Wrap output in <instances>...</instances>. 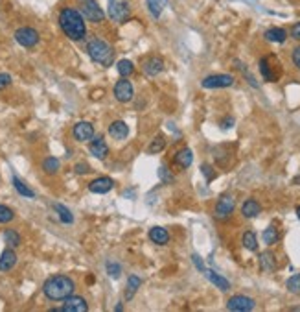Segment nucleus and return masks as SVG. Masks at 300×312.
Masks as SVG:
<instances>
[{"mask_svg": "<svg viewBox=\"0 0 300 312\" xmlns=\"http://www.w3.org/2000/svg\"><path fill=\"white\" fill-rule=\"evenodd\" d=\"M59 28L70 41H83L87 37V21L81 15V11L76 8H63L57 15Z\"/></svg>", "mask_w": 300, "mask_h": 312, "instance_id": "1", "label": "nucleus"}, {"mask_svg": "<svg viewBox=\"0 0 300 312\" xmlns=\"http://www.w3.org/2000/svg\"><path fill=\"white\" fill-rule=\"evenodd\" d=\"M74 288H76V283L68 275L59 273V275H52L46 279L42 285V294L50 301H65L66 297L74 294Z\"/></svg>", "mask_w": 300, "mask_h": 312, "instance_id": "2", "label": "nucleus"}, {"mask_svg": "<svg viewBox=\"0 0 300 312\" xmlns=\"http://www.w3.org/2000/svg\"><path fill=\"white\" fill-rule=\"evenodd\" d=\"M87 54L92 61L102 65V67H111L114 61V50L109 43H105L100 37H91L87 41Z\"/></svg>", "mask_w": 300, "mask_h": 312, "instance_id": "3", "label": "nucleus"}, {"mask_svg": "<svg viewBox=\"0 0 300 312\" xmlns=\"http://www.w3.org/2000/svg\"><path fill=\"white\" fill-rule=\"evenodd\" d=\"M107 15L112 22L116 24H123L131 15V8H129L127 0H109L107 6Z\"/></svg>", "mask_w": 300, "mask_h": 312, "instance_id": "4", "label": "nucleus"}, {"mask_svg": "<svg viewBox=\"0 0 300 312\" xmlns=\"http://www.w3.org/2000/svg\"><path fill=\"white\" fill-rule=\"evenodd\" d=\"M79 11H81V15L85 17V21H89V22L100 24V22L105 21V11L100 8L98 0H81Z\"/></svg>", "mask_w": 300, "mask_h": 312, "instance_id": "5", "label": "nucleus"}, {"mask_svg": "<svg viewBox=\"0 0 300 312\" xmlns=\"http://www.w3.org/2000/svg\"><path fill=\"white\" fill-rule=\"evenodd\" d=\"M236 209V201L232 196L229 194H223L216 201V207H214V218L216 220H221V222H227L232 216Z\"/></svg>", "mask_w": 300, "mask_h": 312, "instance_id": "6", "label": "nucleus"}, {"mask_svg": "<svg viewBox=\"0 0 300 312\" xmlns=\"http://www.w3.org/2000/svg\"><path fill=\"white\" fill-rule=\"evenodd\" d=\"M13 37H15V41L21 46H24V48H33V46H37L39 41H41L39 31H37L35 28H31V26H22V28H19Z\"/></svg>", "mask_w": 300, "mask_h": 312, "instance_id": "7", "label": "nucleus"}, {"mask_svg": "<svg viewBox=\"0 0 300 312\" xmlns=\"http://www.w3.org/2000/svg\"><path fill=\"white\" fill-rule=\"evenodd\" d=\"M234 76L230 74H212V76H206L201 82L204 89H227L234 85Z\"/></svg>", "mask_w": 300, "mask_h": 312, "instance_id": "8", "label": "nucleus"}, {"mask_svg": "<svg viewBox=\"0 0 300 312\" xmlns=\"http://www.w3.org/2000/svg\"><path fill=\"white\" fill-rule=\"evenodd\" d=\"M135 96V89H133V83L129 82L127 78H120L114 85V98H116L118 102L122 103H127L133 100Z\"/></svg>", "mask_w": 300, "mask_h": 312, "instance_id": "9", "label": "nucleus"}, {"mask_svg": "<svg viewBox=\"0 0 300 312\" xmlns=\"http://www.w3.org/2000/svg\"><path fill=\"white\" fill-rule=\"evenodd\" d=\"M254 307H256V301L249 296H232L227 301V308L234 312H249V310H254Z\"/></svg>", "mask_w": 300, "mask_h": 312, "instance_id": "10", "label": "nucleus"}, {"mask_svg": "<svg viewBox=\"0 0 300 312\" xmlns=\"http://www.w3.org/2000/svg\"><path fill=\"white\" fill-rule=\"evenodd\" d=\"M87 310H89V305H87L85 297L81 296H68L61 307V312H87Z\"/></svg>", "mask_w": 300, "mask_h": 312, "instance_id": "11", "label": "nucleus"}, {"mask_svg": "<svg viewBox=\"0 0 300 312\" xmlns=\"http://www.w3.org/2000/svg\"><path fill=\"white\" fill-rule=\"evenodd\" d=\"M72 135L76 138L77 143H87V141H91L94 137V126L91 122H77L72 129Z\"/></svg>", "mask_w": 300, "mask_h": 312, "instance_id": "12", "label": "nucleus"}, {"mask_svg": "<svg viewBox=\"0 0 300 312\" xmlns=\"http://www.w3.org/2000/svg\"><path fill=\"white\" fill-rule=\"evenodd\" d=\"M142 71L146 76H157L164 71V61L157 56H149L142 61Z\"/></svg>", "mask_w": 300, "mask_h": 312, "instance_id": "13", "label": "nucleus"}, {"mask_svg": "<svg viewBox=\"0 0 300 312\" xmlns=\"http://www.w3.org/2000/svg\"><path fill=\"white\" fill-rule=\"evenodd\" d=\"M112 187H114V181L111 178H107V176L92 179L91 183H89V190L94 192V194H107L109 190H112Z\"/></svg>", "mask_w": 300, "mask_h": 312, "instance_id": "14", "label": "nucleus"}, {"mask_svg": "<svg viewBox=\"0 0 300 312\" xmlns=\"http://www.w3.org/2000/svg\"><path fill=\"white\" fill-rule=\"evenodd\" d=\"M89 152L98 159H105L109 155V146L105 144L103 137H92L89 144Z\"/></svg>", "mask_w": 300, "mask_h": 312, "instance_id": "15", "label": "nucleus"}, {"mask_svg": "<svg viewBox=\"0 0 300 312\" xmlns=\"http://www.w3.org/2000/svg\"><path fill=\"white\" fill-rule=\"evenodd\" d=\"M109 135H111L114 141H123V138H127L129 135V126L123 120H114L111 122L109 126Z\"/></svg>", "mask_w": 300, "mask_h": 312, "instance_id": "16", "label": "nucleus"}, {"mask_svg": "<svg viewBox=\"0 0 300 312\" xmlns=\"http://www.w3.org/2000/svg\"><path fill=\"white\" fill-rule=\"evenodd\" d=\"M17 264V253L13 248H6L0 253V271H10Z\"/></svg>", "mask_w": 300, "mask_h": 312, "instance_id": "17", "label": "nucleus"}, {"mask_svg": "<svg viewBox=\"0 0 300 312\" xmlns=\"http://www.w3.org/2000/svg\"><path fill=\"white\" fill-rule=\"evenodd\" d=\"M173 163L177 164V166H181V168L186 170L190 164L193 163V152L190 148L179 150L177 154H175V157H173Z\"/></svg>", "mask_w": 300, "mask_h": 312, "instance_id": "18", "label": "nucleus"}, {"mask_svg": "<svg viewBox=\"0 0 300 312\" xmlns=\"http://www.w3.org/2000/svg\"><path fill=\"white\" fill-rule=\"evenodd\" d=\"M149 240L153 242V244H158V246H164L169 242V233L168 229H164V227H151L149 229Z\"/></svg>", "mask_w": 300, "mask_h": 312, "instance_id": "19", "label": "nucleus"}, {"mask_svg": "<svg viewBox=\"0 0 300 312\" xmlns=\"http://www.w3.org/2000/svg\"><path fill=\"white\" fill-rule=\"evenodd\" d=\"M260 213H262V207H260L258 201L252 200V198H249V200L241 205V215H243L245 218H256Z\"/></svg>", "mask_w": 300, "mask_h": 312, "instance_id": "20", "label": "nucleus"}, {"mask_svg": "<svg viewBox=\"0 0 300 312\" xmlns=\"http://www.w3.org/2000/svg\"><path fill=\"white\" fill-rule=\"evenodd\" d=\"M203 273H204L206 277H208L210 283H212V285H216V287H218L219 290H223V292L230 290V283L227 281V279H225L223 275H219V273H216V271H212V270H204Z\"/></svg>", "mask_w": 300, "mask_h": 312, "instance_id": "21", "label": "nucleus"}, {"mask_svg": "<svg viewBox=\"0 0 300 312\" xmlns=\"http://www.w3.org/2000/svg\"><path fill=\"white\" fill-rule=\"evenodd\" d=\"M264 37L269 43H285L287 31H285L284 28H269V30L264 33Z\"/></svg>", "mask_w": 300, "mask_h": 312, "instance_id": "22", "label": "nucleus"}, {"mask_svg": "<svg viewBox=\"0 0 300 312\" xmlns=\"http://www.w3.org/2000/svg\"><path fill=\"white\" fill-rule=\"evenodd\" d=\"M140 287H142V279H140L138 275H129L127 287H125V299H127V301H131Z\"/></svg>", "mask_w": 300, "mask_h": 312, "instance_id": "23", "label": "nucleus"}, {"mask_svg": "<svg viewBox=\"0 0 300 312\" xmlns=\"http://www.w3.org/2000/svg\"><path fill=\"white\" fill-rule=\"evenodd\" d=\"M276 268V261H275V255L271 253V251H264L262 255H260V270L264 271H273Z\"/></svg>", "mask_w": 300, "mask_h": 312, "instance_id": "24", "label": "nucleus"}, {"mask_svg": "<svg viewBox=\"0 0 300 312\" xmlns=\"http://www.w3.org/2000/svg\"><path fill=\"white\" fill-rule=\"evenodd\" d=\"M2 238H4V242L8 244V248H19L22 242L21 235H19L15 229H6L4 233H2Z\"/></svg>", "mask_w": 300, "mask_h": 312, "instance_id": "25", "label": "nucleus"}, {"mask_svg": "<svg viewBox=\"0 0 300 312\" xmlns=\"http://www.w3.org/2000/svg\"><path fill=\"white\" fill-rule=\"evenodd\" d=\"M13 187H15L17 192H19L21 196H24V198H35V192H33V190L22 181V179L17 178V176H13Z\"/></svg>", "mask_w": 300, "mask_h": 312, "instance_id": "26", "label": "nucleus"}, {"mask_svg": "<svg viewBox=\"0 0 300 312\" xmlns=\"http://www.w3.org/2000/svg\"><path fill=\"white\" fill-rule=\"evenodd\" d=\"M241 244H243L245 250H249V251L258 250V238H256V235L252 231H245L243 236H241Z\"/></svg>", "mask_w": 300, "mask_h": 312, "instance_id": "27", "label": "nucleus"}, {"mask_svg": "<svg viewBox=\"0 0 300 312\" xmlns=\"http://www.w3.org/2000/svg\"><path fill=\"white\" fill-rule=\"evenodd\" d=\"M59 166H61V163H59V159L57 157H46L45 161H42V170H45L46 174H50V176H54V174H57L59 172Z\"/></svg>", "mask_w": 300, "mask_h": 312, "instance_id": "28", "label": "nucleus"}, {"mask_svg": "<svg viewBox=\"0 0 300 312\" xmlns=\"http://www.w3.org/2000/svg\"><path fill=\"white\" fill-rule=\"evenodd\" d=\"M260 72H262V76H264L265 82H275L276 80L275 72L271 71V65H269V61H267V57H262V59H260Z\"/></svg>", "mask_w": 300, "mask_h": 312, "instance_id": "29", "label": "nucleus"}, {"mask_svg": "<svg viewBox=\"0 0 300 312\" xmlns=\"http://www.w3.org/2000/svg\"><path fill=\"white\" fill-rule=\"evenodd\" d=\"M278 240H280L278 229H276L275 225H269V227H267V229L264 231V242H265L267 246H275Z\"/></svg>", "mask_w": 300, "mask_h": 312, "instance_id": "30", "label": "nucleus"}, {"mask_svg": "<svg viewBox=\"0 0 300 312\" xmlns=\"http://www.w3.org/2000/svg\"><path fill=\"white\" fill-rule=\"evenodd\" d=\"M116 68H118V74L122 78H129L133 72H135V65H133V61H129V59H120Z\"/></svg>", "mask_w": 300, "mask_h": 312, "instance_id": "31", "label": "nucleus"}, {"mask_svg": "<svg viewBox=\"0 0 300 312\" xmlns=\"http://www.w3.org/2000/svg\"><path fill=\"white\" fill-rule=\"evenodd\" d=\"M54 209H56V213L59 215V220H61L63 224H72V222H74V216H72V213L68 211V207H65V205H61V203H56L54 205Z\"/></svg>", "mask_w": 300, "mask_h": 312, "instance_id": "32", "label": "nucleus"}, {"mask_svg": "<svg viewBox=\"0 0 300 312\" xmlns=\"http://www.w3.org/2000/svg\"><path fill=\"white\" fill-rule=\"evenodd\" d=\"M164 148H166V141H164L162 135H158V137H155L151 141L148 152H149V154H158V152H162Z\"/></svg>", "mask_w": 300, "mask_h": 312, "instance_id": "33", "label": "nucleus"}, {"mask_svg": "<svg viewBox=\"0 0 300 312\" xmlns=\"http://www.w3.org/2000/svg\"><path fill=\"white\" fill-rule=\"evenodd\" d=\"M15 220V213L8 205H0V224H10Z\"/></svg>", "mask_w": 300, "mask_h": 312, "instance_id": "34", "label": "nucleus"}, {"mask_svg": "<svg viewBox=\"0 0 300 312\" xmlns=\"http://www.w3.org/2000/svg\"><path fill=\"white\" fill-rule=\"evenodd\" d=\"M285 287H287V290H289L291 294H296V296H300V273L289 277V279H287V283H285Z\"/></svg>", "mask_w": 300, "mask_h": 312, "instance_id": "35", "label": "nucleus"}, {"mask_svg": "<svg viewBox=\"0 0 300 312\" xmlns=\"http://www.w3.org/2000/svg\"><path fill=\"white\" fill-rule=\"evenodd\" d=\"M105 268H107L109 277H112V279H118V277H120V273H122V268H120V264H118V262H111V261H109L107 264H105Z\"/></svg>", "mask_w": 300, "mask_h": 312, "instance_id": "36", "label": "nucleus"}, {"mask_svg": "<svg viewBox=\"0 0 300 312\" xmlns=\"http://www.w3.org/2000/svg\"><path fill=\"white\" fill-rule=\"evenodd\" d=\"M148 8H149V11H151V15L155 17V19H158L160 13H162V4H160L158 0H148Z\"/></svg>", "mask_w": 300, "mask_h": 312, "instance_id": "37", "label": "nucleus"}, {"mask_svg": "<svg viewBox=\"0 0 300 312\" xmlns=\"http://www.w3.org/2000/svg\"><path fill=\"white\" fill-rule=\"evenodd\" d=\"M158 178L162 179L164 183H172V181H173V176H172V172L168 170V166H166V164H162V166H160V170H158Z\"/></svg>", "mask_w": 300, "mask_h": 312, "instance_id": "38", "label": "nucleus"}, {"mask_svg": "<svg viewBox=\"0 0 300 312\" xmlns=\"http://www.w3.org/2000/svg\"><path fill=\"white\" fill-rule=\"evenodd\" d=\"M201 172H203V176L206 178V181H212V179L216 178V172L210 164H203V166H201Z\"/></svg>", "mask_w": 300, "mask_h": 312, "instance_id": "39", "label": "nucleus"}, {"mask_svg": "<svg viewBox=\"0 0 300 312\" xmlns=\"http://www.w3.org/2000/svg\"><path fill=\"white\" fill-rule=\"evenodd\" d=\"M11 85V76L6 74V72H0V91H4L6 87Z\"/></svg>", "mask_w": 300, "mask_h": 312, "instance_id": "40", "label": "nucleus"}, {"mask_svg": "<svg viewBox=\"0 0 300 312\" xmlns=\"http://www.w3.org/2000/svg\"><path fill=\"white\" fill-rule=\"evenodd\" d=\"M291 59H293V63H295V67L300 71V46H295V48H293V54H291Z\"/></svg>", "mask_w": 300, "mask_h": 312, "instance_id": "41", "label": "nucleus"}, {"mask_svg": "<svg viewBox=\"0 0 300 312\" xmlns=\"http://www.w3.org/2000/svg\"><path fill=\"white\" fill-rule=\"evenodd\" d=\"M74 170H76V174H89V172H91V166L87 163H77L76 166H74Z\"/></svg>", "mask_w": 300, "mask_h": 312, "instance_id": "42", "label": "nucleus"}, {"mask_svg": "<svg viewBox=\"0 0 300 312\" xmlns=\"http://www.w3.org/2000/svg\"><path fill=\"white\" fill-rule=\"evenodd\" d=\"M291 37H293L295 41H300V22L293 24V28H291Z\"/></svg>", "mask_w": 300, "mask_h": 312, "instance_id": "43", "label": "nucleus"}, {"mask_svg": "<svg viewBox=\"0 0 300 312\" xmlns=\"http://www.w3.org/2000/svg\"><path fill=\"white\" fill-rule=\"evenodd\" d=\"M192 261H193V264L197 266V270H201V271L206 270V268H204V264H203V261L199 259V255H193V257H192Z\"/></svg>", "mask_w": 300, "mask_h": 312, "instance_id": "44", "label": "nucleus"}, {"mask_svg": "<svg viewBox=\"0 0 300 312\" xmlns=\"http://www.w3.org/2000/svg\"><path fill=\"white\" fill-rule=\"evenodd\" d=\"M232 124H234V118L229 117V118H225L223 122H221V128H223V129H229V128H232Z\"/></svg>", "mask_w": 300, "mask_h": 312, "instance_id": "45", "label": "nucleus"}, {"mask_svg": "<svg viewBox=\"0 0 300 312\" xmlns=\"http://www.w3.org/2000/svg\"><path fill=\"white\" fill-rule=\"evenodd\" d=\"M293 183H295V185H300V176H296V178L293 179Z\"/></svg>", "mask_w": 300, "mask_h": 312, "instance_id": "46", "label": "nucleus"}, {"mask_svg": "<svg viewBox=\"0 0 300 312\" xmlns=\"http://www.w3.org/2000/svg\"><path fill=\"white\" fill-rule=\"evenodd\" d=\"M123 310V305H116V312H122Z\"/></svg>", "mask_w": 300, "mask_h": 312, "instance_id": "47", "label": "nucleus"}, {"mask_svg": "<svg viewBox=\"0 0 300 312\" xmlns=\"http://www.w3.org/2000/svg\"><path fill=\"white\" fill-rule=\"evenodd\" d=\"M296 216H298V220H300V207L296 209Z\"/></svg>", "mask_w": 300, "mask_h": 312, "instance_id": "48", "label": "nucleus"}]
</instances>
